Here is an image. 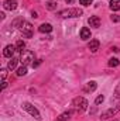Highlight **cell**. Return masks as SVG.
Masks as SVG:
<instances>
[{
    "mask_svg": "<svg viewBox=\"0 0 120 121\" xmlns=\"http://www.w3.org/2000/svg\"><path fill=\"white\" fill-rule=\"evenodd\" d=\"M83 14V11L81 9H66L58 13V16L62 18H72V17H81Z\"/></svg>",
    "mask_w": 120,
    "mask_h": 121,
    "instance_id": "6da1fadb",
    "label": "cell"
},
{
    "mask_svg": "<svg viewBox=\"0 0 120 121\" xmlns=\"http://www.w3.org/2000/svg\"><path fill=\"white\" fill-rule=\"evenodd\" d=\"M38 31H40V32H51V31H52V26L48 24V23H47V24L44 23V24H41V26L38 27Z\"/></svg>",
    "mask_w": 120,
    "mask_h": 121,
    "instance_id": "30bf717a",
    "label": "cell"
},
{
    "mask_svg": "<svg viewBox=\"0 0 120 121\" xmlns=\"http://www.w3.org/2000/svg\"><path fill=\"white\" fill-rule=\"evenodd\" d=\"M23 108H24L26 111H28V113H30L34 118H37V120H41V116H40L38 110H37V108H35L32 104H30V103H24V104H23Z\"/></svg>",
    "mask_w": 120,
    "mask_h": 121,
    "instance_id": "5b68a950",
    "label": "cell"
},
{
    "mask_svg": "<svg viewBox=\"0 0 120 121\" xmlns=\"http://www.w3.org/2000/svg\"><path fill=\"white\" fill-rule=\"evenodd\" d=\"M24 48H26V42H24V41H21V39H18V41H17V44H16V49H17V51H20V52L23 54V52H24Z\"/></svg>",
    "mask_w": 120,
    "mask_h": 121,
    "instance_id": "5bb4252c",
    "label": "cell"
},
{
    "mask_svg": "<svg viewBox=\"0 0 120 121\" xmlns=\"http://www.w3.org/2000/svg\"><path fill=\"white\" fill-rule=\"evenodd\" d=\"M57 7V3L55 1H48L47 3V9H50V10H54Z\"/></svg>",
    "mask_w": 120,
    "mask_h": 121,
    "instance_id": "d6986e66",
    "label": "cell"
},
{
    "mask_svg": "<svg viewBox=\"0 0 120 121\" xmlns=\"http://www.w3.org/2000/svg\"><path fill=\"white\" fill-rule=\"evenodd\" d=\"M88 23H89L90 27H95V28H97V27L100 26V18H99L97 16H92L89 20H88Z\"/></svg>",
    "mask_w": 120,
    "mask_h": 121,
    "instance_id": "ba28073f",
    "label": "cell"
},
{
    "mask_svg": "<svg viewBox=\"0 0 120 121\" xmlns=\"http://www.w3.org/2000/svg\"><path fill=\"white\" fill-rule=\"evenodd\" d=\"M72 116V111H66V113H64V114H61L60 116V118L57 121H65V120H68L69 117Z\"/></svg>",
    "mask_w": 120,
    "mask_h": 121,
    "instance_id": "e0dca14e",
    "label": "cell"
},
{
    "mask_svg": "<svg viewBox=\"0 0 120 121\" xmlns=\"http://www.w3.org/2000/svg\"><path fill=\"white\" fill-rule=\"evenodd\" d=\"M65 1H66V3H68V4H72V3H74V1H75V0H65Z\"/></svg>",
    "mask_w": 120,
    "mask_h": 121,
    "instance_id": "484cf974",
    "label": "cell"
},
{
    "mask_svg": "<svg viewBox=\"0 0 120 121\" xmlns=\"http://www.w3.org/2000/svg\"><path fill=\"white\" fill-rule=\"evenodd\" d=\"M112 21H115V23H119L120 21V17L117 14H115V16H112Z\"/></svg>",
    "mask_w": 120,
    "mask_h": 121,
    "instance_id": "603a6c76",
    "label": "cell"
},
{
    "mask_svg": "<svg viewBox=\"0 0 120 121\" xmlns=\"http://www.w3.org/2000/svg\"><path fill=\"white\" fill-rule=\"evenodd\" d=\"M92 1H93V0H79V3H81L82 6H90Z\"/></svg>",
    "mask_w": 120,
    "mask_h": 121,
    "instance_id": "ffe728a7",
    "label": "cell"
},
{
    "mask_svg": "<svg viewBox=\"0 0 120 121\" xmlns=\"http://www.w3.org/2000/svg\"><path fill=\"white\" fill-rule=\"evenodd\" d=\"M110 9L113 11L120 10V0H110Z\"/></svg>",
    "mask_w": 120,
    "mask_h": 121,
    "instance_id": "4fadbf2b",
    "label": "cell"
},
{
    "mask_svg": "<svg viewBox=\"0 0 120 121\" xmlns=\"http://www.w3.org/2000/svg\"><path fill=\"white\" fill-rule=\"evenodd\" d=\"M20 60L23 62V65H30V63H34V52L32 51H24L21 54V58Z\"/></svg>",
    "mask_w": 120,
    "mask_h": 121,
    "instance_id": "277c9868",
    "label": "cell"
},
{
    "mask_svg": "<svg viewBox=\"0 0 120 121\" xmlns=\"http://www.w3.org/2000/svg\"><path fill=\"white\" fill-rule=\"evenodd\" d=\"M31 16H32L34 18H37V17H38V16H37V11H32V13H31Z\"/></svg>",
    "mask_w": 120,
    "mask_h": 121,
    "instance_id": "d4e9b609",
    "label": "cell"
},
{
    "mask_svg": "<svg viewBox=\"0 0 120 121\" xmlns=\"http://www.w3.org/2000/svg\"><path fill=\"white\" fill-rule=\"evenodd\" d=\"M17 49H16V45H7L6 48H4V51H3V55L6 56V58H13V54L16 52Z\"/></svg>",
    "mask_w": 120,
    "mask_h": 121,
    "instance_id": "8992f818",
    "label": "cell"
},
{
    "mask_svg": "<svg viewBox=\"0 0 120 121\" xmlns=\"http://www.w3.org/2000/svg\"><path fill=\"white\" fill-rule=\"evenodd\" d=\"M16 73H17V76H24V75H27V66H26V65L20 66Z\"/></svg>",
    "mask_w": 120,
    "mask_h": 121,
    "instance_id": "2e32d148",
    "label": "cell"
},
{
    "mask_svg": "<svg viewBox=\"0 0 120 121\" xmlns=\"http://www.w3.org/2000/svg\"><path fill=\"white\" fill-rule=\"evenodd\" d=\"M83 90L85 91H95L96 90V83H95V82H89V83H86V86L83 87Z\"/></svg>",
    "mask_w": 120,
    "mask_h": 121,
    "instance_id": "9a60e30c",
    "label": "cell"
},
{
    "mask_svg": "<svg viewBox=\"0 0 120 121\" xmlns=\"http://www.w3.org/2000/svg\"><path fill=\"white\" fill-rule=\"evenodd\" d=\"M20 31H21V34H23L26 38H31V37H32V26H31L28 21H23V23H21Z\"/></svg>",
    "mask_w": 120,
    "mask_h": 121,
    "instance_id": "3957f363",
    "label": "cell"
},
{
    "mask_svg": "<svg viewBox=\"0 0 120 121\" xmlns=\"http://www.w3.org/2000/svg\"><path fill=\"white\" fill-rule=\"evenodd\" d=\"M99 45H100V44H99L97 39H90V42L88 44V48H89L92 52H96V51L99 49Z\"/></svg>",
    "mask_w": 120,
    "mask_h": 121,
    "instance_id": "9c48e42d",
    "label": "cell"
},
{
    "mask_svg": "<svg viewBox=\"0 0 120 121\" xmlns=\"http://www.w3.org/2000/svg\"><path fill=\"white\" fill-rule=\"evenodd\" d=\"M120 60L117 58H112V59H109V66H112V68H116V66H119Z\"/></svg>",
    "mask_w": 120,
    "mask_h": 121,
    "instance_id": "ac0fdd59",
    "label": "cell"
},
{
    "mask_svg": "<svg viewBox=\"0 0 120 121\" xmlns=\"http://www.w3.org/2000/svg\"><path fill=\"white\" fill-rule=\"evenodd\" d=\"M115 97L120 100V86H117V89H116V91H115Z\"/></svg>",
    "mask_w": 120,
    "mask_h": 121,
    "instance_id": "7402d4cb",
    "label": "cell"
},
{
    "mask_svg": "<svg viewBox=\"0 0 120 121\" xmlns=\"http://www.w3.org/2000/svg\"><path fill=\"white\" fill-rule=\"evenodd\" d=\"M72 106H74L76 110H79V111H85L89 104H88V101H86L83 97H76V99H74Z\"/></svg>",
    "mask_w": 120,
    "mask_h": 121,
    "instance_id": "7a4b0ae2",
    "label": "cell"
},
{
    "mask_svg": "<svg viewBox=\"0 0 120 121\" xmlns=\"http://www.w3.org/2000/svg\"><path fill=\"white\" fill-rule=\"evenodd\" d=\"M103 100H105L103 96H97V99L95 100V103H96V104H100V103H103Z\"/></svg>",
    "mask_w": 120,
    "mask_h": 121,
    "instance_id": "44dd1931",
    "label": "cell"
},
{
    "mask_svg": "<svg viewBox=\"0 0 120 121\" xmlns=\"http://www.w3.org/2000/svg\"><path fill=\"white\" fill-rule=\"evenodd\" d=\"M3 7H4L6 10H14V9L17 7V1H16V0H4Z\"/></svg>",
    "mask_w": 120,
    "mask_h": 121,
    "instance_id": "52a82bcc",
    "label": "cell"
},
{
    "mask_svg": "<svg viewBox=\"0 0 120 121\" xmlns=\"http://www.w3.org/2000/svg\"><path fill=\"white\" fill-rule=\"evenodd\" d=\"M1 83H3V85H1V87H3V89H6V86H7V82H6V80H3Z\"/></svg>",
    "mask_w": 120,
    "mask_h": 121,
    "instance_id": "cb8c5ba5",
    "label": "cell"
},
{
    "mask_svg": "<svg viewBox=\"0 0 120 121\" xmlns=\"http://www.w3.org/2000/svg\"><path fill=\"white\" fill-rule=\"evenodd\" d=\"M81 38H82V39H89L90 38V30L89 28L83 27V28L81 30Z\"/></svg>",
    "mask_w": 120,
    "mask_h": 121,
    "instance_id": "7c38bea8",
    "label": "cell"
},
{
    "mask_svg": "<svg viewBox=\"0 0 120 121\" xmlns=\"http://www.w3.org/2000/svg\"><path fill=\"white\" fill-rule=\"evenodd\" d=\"M20 59H17V58H10L9 60V63H7V69H10V70H14L16 69V66H17V62Z\"/></svg>",
    "mask_w": 120,
    "mask_h": 121,
    "instance_id": "8fae6325",
    "label": "cell"
}]
</instances>
